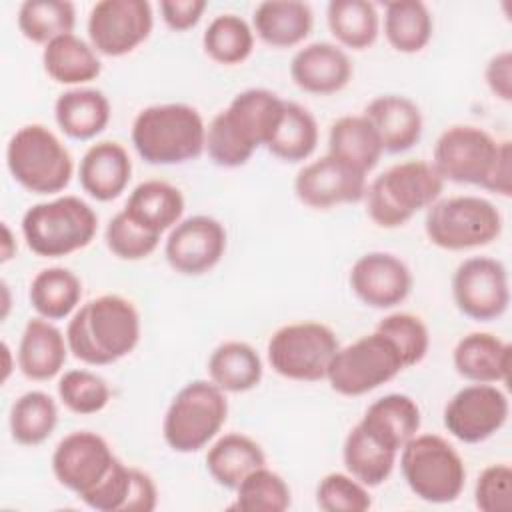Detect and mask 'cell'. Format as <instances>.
<instances>
[{
	"label": "cell",
	"instance_id": "14",
	"mask_svg": "<svg viewBox=\"0 0 512 512\" xmlns=\"http://www.w3.org/2000/svg\"><path fill=\"white\" fill-rule=\"evenodd\" d=\"M456 308L476 322L500 318L510 304L506 266L490 256H472L458 264L452 276Z\"/></svg>",
	"mask_w": 512,
	"mask_h": 512
},
{
	"label": "cell",
	"instance_id": "3",
	"mask_svg": "<svg viewBox=\"0 0 512 512\" xmlns=\"http://www.w3.org/2000/svg\"><path fill=\"white\" fill-rule=\"evenodd\" d=\"M130 138L146 164L176 166L196 160L206 150V124L190 104H152L136 114Z\"/></svg>",
	"mask_w": 512,
	"mask_h": 512
},
{
	"label": "cell",
	"instance_id": "52",
	"mask_svg": "<svg viewBox=\"0 0 512 512\" xmlns=\"http://www.w3.org/2000/svg\"><path fill=\"white\" fill-rule=\"evenodd\" d=\"M2 358H4V366H2V378H0V382L4 384L8 378H10V374H12V370L16 368V360L12 362V350H10V346H8V342H2Z\"/></svg>",
	"mask_w": 512,
	"mask_h": 512
},
{
	"label": "cell",
	"instance_id": "11",
	"mask_svg": "<svg viewBox=\"0 0 512 512\" xmlns=\"http://www.w3.org/2000/svg\"><path fill=\"white\" fill-rule=\"evenodd\" d=\"M402 370L406 368L392 340L374 330L338 348L326 380L336 394L356 398L394 380Z\"/></svg>",
	"mask_w": 512,
	"mask_h": 512
},
{
	"label": "cell",
	"instance_id": "2",
	"mask_svg": "<svg viewBox=\"0 0 512 512\" xmlns=\"http://www.w3.org/2000/svg\"><path fill=\"white\" fill-rule=\"evenodd\" d=\"M140 312L120 294H102L84 302L68 320L66 340L72 356L88 366H108L140 342Z\"/></svg>",
	"mask_w": 512,
	"mask_h": 512
},
{
	"label": "cell",
	"instance_id": "29",
	"mask_svg": "<svg viewBox=\"0 0 512 512\" xmlns=\"http://www.w3.org/2000/svg\"><path fill=\"white\" fill-rule=\"evenodd\" d=\"M260 466H266L262 446L242 432L216 436L206 452L208 474L218 486L228 490H236V486Z\"/></svg>",
	"mask_w": 512,
	"mask_h": 512
},
{
	"label": "cell",
	"instance_id": "33",
	"mask_svg": "<svg viewBox=\"0 0 512 512\" xmlns=\"http://www.w3.org/2000/svg\"><path fill=\"white\" fill-rule=\"evenodd\" d=\"M82 282L64 266L42 268L30 282L28 300L34 312L46 320H64L80 308Z\"/></svg>",
	"mask_w": 512,
	"mask_h": 512
},
{
	"label": "cell",
	"instance_id": "51",
	"mask_svg": "<svg viewBox=\"0 0 512 512\" xmlns=\"http://www.w3.org/2000/svg\"><path fill=\"white\" fill-rule=\"evenodd\" d=\"M16 240H14V234L10 230V226L6 222H2V246H0V262L6 264L8 260H12L16 256Z\"/></svg>",
	"mask_w": 512,
	"mask_h": 512
},
{
	"label": "cell",
	"instance_id": "7",
	"mask_svg": "<svg viewBox=\"0 0 512 512\" xmlns=\"http://www.w3.org/2000/svg\"><path fill=\"white\" fill-rule=\"evenodd\" d=\"M228 418V398L212 380H192L170 400L162 436L170 450L192 454L206 448L224 428Z\"/></svg>",
	"mask_w": 512,
	"mask_h": 512
},
{
	"label": "cell",
	"instance_id": "5",
	"mask_svg": "<svg viewBox=\"0 0 512 512\" xmlns=\"http://www.w3.org/2000/svg\"><path fill=\"white\" fill-rule=\"evenodd\" d=\"M22 238L40 258H64L86 248L98 230L94 208L74 194L32 204L20 222Z\"/></svg>",
	"mask_w": 512,
	"mask_h": 512
},
{
	"label": "cell",
	"instance_id": "16",
	"mask_svg": "<svg viewBox=\"0 0 512 512\" xmlns=\"http://www.w3.org/2000/svg\"><path fill=\"white\" fill-rule=\"evenodd\" d=\"M118 458L104 436L90 430L66 434L52 452V474L60 486L84 498L116 466Z\"/></svg>",
	"mask_w": 512,
	"mask_h": 512
},
{
	"label": "cell",
	"instance_id": "36",
	"mask_svg": "<svg viewBox=\"0 0 512 512\" xmlns=\"http://www.w3.org/2000/svg\"><path fill=\"white\" fill-rule=\"evenodd\" d=\"M384 36L400 54L422 52L434 34V18L420 0H394L384 6Z\"/></svg>",
	"mask_w": 512,
	"mask_h": 512
},
{
	"label": "cell",
	"instance_id": "46",
	"mask_svg": "<svg viewBox=\"0 0 512 512\" xmlns=\"http://www.w3.org/2000/svg\"><path fill=\"white\" fill-rule=\"evenodd\" d=\"M474 504L482 512H508L512 508V468L506 462L490 464L478 474Z\"/></svg>",
	"mask_w": 512,
	"mask_h": 512
},
{
	"label": "cell",
	"instance_id": "47",
	"mask_svg": "<svg viewBox=\"0 0 512 512\" xmlns=\"http://www.w3.org/2000/svg\"><path fill=\"white\" fill-rule=\"evenodd\" d=\"M130 484L132 466H126L122 460H118L112 472L80 500L96 512H124L130 494Z\"/></svg>",
	"mask_w": 512,
	"mask_h": 512
},
{
	"label": "cell",
	"instance_id": "35",
	"mask_svg": "<svg viewBox=\"0 0 512 512\" xmlns=\"http://www.w3.org/2000/svg\"><path fill=\"white\" fill-rule=\"evenodd\" d=\"M326 24L340 48L366 50L380 34V14L368 0H330Z\"/></svg>",
	"mask_w": 512,
	"mask_h": 512
},
{
	"label": "cell",
	"instance_id": "26",
	"mask_svg": "<svg viewBox=\"0 0 512 512\" xmlns=\"http://www.w3.org/2000/svg\"><path fill=\"white\" fill-rule=\"evenodd\" d=\"M184 208L180 188L164 180H144L132 188L122 210L142 230L162 236L182 220Z\"/></svg>",
	"mask_w": 512,
	"mask_h": 512
},
{
	"label": "cell",
	"instance_id": "39",
	"mask_svg": "<svg viewBox=\"0 0 512 512\" xmlns=\"http://www.w3.org/2000/svg\"><path fill=\"white\" fill-rule=\"evenodd\" d=\"M16 24L26 40L46 46L74 32L76 6L68 0H24L18 6Z\"/></svg>",
	"mask_w": 512,
	"mask_h": 512
},
{
	"label": "cell",
	"instance_id": "15",
	"mask_svg": "<svg viewBox=\"0 0 512 512\" xmlns=\"http://www.w3.org/2000/svg\"><path fill=\"white\" fill-rule=\"evenodd\" d=\"M508 414V396L496 384L472 382L446 402L442 424L452 438L464 444H480L504 428Z\"/></svg>",
	"mask_w": 512,
	"mask_h": 512
},
{
	"label": "cell",
	"instance_id": "24",
	"mask_svg": "<svg viewBox=\"0 0 512 512\" xmlns=\"http://www.w3.org/2000/svg\"><path fill=\"white\" fill-rule=\"evenodd\" d=\"M358 424L378 444L398 454L420 432L422 412L412 396L390 392L376 398Z\"/></svg>",
	"mask_w": 512,
	"mask_h": 512
},
{
	"label": "cell",
	"instance_id": "48",
	"mask_svg": "<svg viewBox=\"0 0 512 512\" xmlns=\"http://www.w3.org/2000/svg\"><path fill=\"white\" fill-rule=\"evenodd\" d=\"M206 8V0H162L160 16L170 30L186 32L202 20Z\"/></svg>",
	"mask_w": 512,
	"mask_h": 512
},
{
	"label": "cell",
	"instance_id": "19",
	"mask_svg": "<svg viewBox=\"0 0 512 512\" xmlns=\"http://www.w3.org/2000/svg\"><path fill=\"white\" fill-rule=\"evenodd\" d=\"M354 296L368 308L390 310L402 304L412 292V272L392 252H366L350 268L348 276Z\"/></svg>",
	"mask_w": 512,
	"mask_h": 512
},
{
	"label": "cell",
	"instance_id": "8",
	"mask_svg": "<svg viewBox=\"0 0 512 512\" xmlns=\"http://www.w3.org/2000/svg\"><path fill=\"white\" fill-rule=\"evenodd\" d=\"M398 456L402 478L420 500L448 504L462 494L466 484L464 460L440 434H416Z\"/></svg>",
	"mask_w": 512,
	"mask_h": 512
},
{
	"label": "cell",
	"instance_id": "12",
	"mask_svg": "<svg viewBox=\"0 0 512 512\" xmlns=\"http://www.w3.org/2000/svg\"><path fill=\"white\" fill-rule=\"evenodd\" d=\"M502 140L472 124L448 126L434 144L432 166L440 178L454 184H472L484 190Z\"/></svg>",
	"mask_w": 512,
	"mask_h": 512
},
{
	"label": "cell",
	"instance_id": "49",
	"mask_svg": "<svg viewBox=\"0 0 512 512\" xmlns=\"http://www.w3.org/2000/svg\"><path fill=\"white\" fill-rule=\"evenodd\" d=\"M484 80L494 98L502 102L512 100V52L502 50L494 54L484 68Z\"/></svg>",
	"mask_w": 512,
	"mask_h": 512
},
{
	"label": "cell",
	"instance_id": "17",
	"mask_svg": "<svg viewBox=\"0 0 512 512\" xmlns=\"http://www.w3.org/2000/svg\"><path fill=\"white\" fill-rule=\"evenodd\" d=\"M228 246L226 228L220 220L194 214L182 218L164 242L168 266L182 276H202L216 268Z\"/></svg>",
	"mask_w": 512,
	"mask_h": 512
},
{
	"label": "cell",
	"instance_id": "42",
	"mask_svg": "<svg viewBox=\"0 0 512 512\" xmlns=\"http://www.w3.org/2000/svg\"><path fill=\"white\" fill-rule=\"evenodd\" d=\"M112 398L108 382L86 368L66 370L58 380V400L78 416L102 412Z\"/></svg>",
	"mask_w": 512,
	"mask_h": 512
},
{
	"label": "cell",
	"instance_id": "23",
	"mask_svg": "<svg viewBox=\"0 0 512 512\" xmlns=\"http://www.w3.org/2000/svg\"><path fill=\"white\" fill-rule=\"evenodd\" d=\"M132 160L128 150L114 140L92 144L78 166L82 190L96 202L116 200L130 184Z\"/></svg>",
	"mask_w": 512,
	"mask_h": 512
},
{
	"label": "cell",
	"instance_id": "18",
	"mask_svg": "<svg viewBox=\"0 0 512 512\" xmlns=\"http://www.w3.org/2000/svg\"><path fill=\"white\" fill-rule=\"evenodd\" d=\"M366 186V174L330 154L304 164L294 178L296 198L312 210L360 202L364 200Z\"/></svg>",
	"mask_w": 512,
	"mask_h": 512
},
{
	"label": "cell",
	"instance_id": "40",
	"mask_svg": "<svg viewBox=\"0 0 512 512\" xmlns=\"http://www.w3.org/2000/svg\"><path fill=\"white\" fill-rule=\"evenodd\" d=\"M254 30L242 16L226 12L210 20L202 34L204 54L222 66H236L250 58L254 50Z\"/></svg>",
	"mask_w": 512,
	"mask_h": 512
},
{
	"label": "cell",
	"instance_id": "1",
	"mask_svg": "<svg viewBox=\"0 0 512 512\" xmlns=\"http://www.w3.org/2000/svg\"><path fill=\"white\" fill-rule=\"evenodd\" d=\"M284 110V100L266 88L238 92L206 126V152L220 168L244 166L266 148Z\"/></svg>",
	"mask_w": 512,
	"mask_h": 512
},
{
	"label": "cell",
	"instance_id": "41",
	"mask_svg": "<svg viewBox=\"0 0 512 512\" xmlns=\"http://www.w3.org/2000/svg\"><path fill=\"white\" fill-rule=\"evenodd\" d=\"M234 492L236 500L232 508L244 512H284L292 504L288 482L268 466L250 472Z\"/></svg>",
	"mask_w": 512,
	"mask_h": 512
},
{
	"label": "cell",
	"instance_id": "37",
	"mask_svg": "<svg viewBox=\"0 0 512 512\" xmlns=\"http://www.w3.org/2000/svg\"><path fill=\"white\" fill-rule=\"evenodd\" d=\"M8 426L16 444L40 446L58 426V404L44 390H28L12 402Z\"/></svg>",
	"mask_w": 512,
	"mask_h": 512
},
{
	"label": "cell",
	"instance_id": "22",
	"mask_svg": "<svg viewBox=\"0 0 512 512\" xmlns=\"http://www.w3.org/2000/svg\"><path fill=\"white\" fill-rule=\"evenodd\" d=\"M374 126L384 152L400 154L414 148L424 130V118L414 100L402 94H382L372 98L364 112Z\"/></svg>",
	"mask_w": 512,
	"mask_h": 512
},
{
	"label": "cell",
	"instance_id": "45",
	"mask_svg": "<svg viewBox=\"0 0 512 512\" xmlns=\"http://www.w3.org/2000/svg\"><path fill=\"white\" fill-rule=\"evenodd\" d=\"M104 240L108 250L120 258V260H128V262H136V260H144L148 258L160 244V236L150 234L146 230H142L140 226H136L124 210L116 212L104 230Z\"/></svg>",
	"mask_w": 512,
	"mask_h": 512
},
{
	"label": "cell",
	"instance_id": "20",
	"mask_svg": "<svg viewBox=\"0 0 512 512\" xmlns=\"http://www.w3.org/2000/svg\"><path fill=\"white\" fill-rule=\"evenodd\" d=\"M354 74L352 60L334 42H310L296 50L290 60L292 82L308 94L330 96L344 90Z\"/></svg>",
	"mask_w": 512,
	"mask_h": 512
},
{
	"label": "cell",
	"instance_id": "6",
	"mask_svg": "<svg viewBox=\"0 0 512 512\" xmlns=\"http://www.w3.org/2000/svg\"><path fill=\"white\" fill-rule=\"evenodd\" d=\"M6 168L24 190L38 196H54L70 184L74 160L48 126L24 124L6 144Z\"/></svg>",
	"mask_w": 512,
	"mask_h": 512
},
{
	"label": "cell",
	"instance_id": "27",
	"mask_svg": "<svg viewBox=\"0 0 512 512\" xmlns=\"http://www.w3.org/2000/svg\"><path fill=\"white\" fill-rule=\"evenodd\" d=\"M314 26V12L302 0H264L254 8L252 30L272 48L302 44Z\"/></svg>",
	"mask_w": 512,
	"mask_h": 512
},
{
	"label": "cell",
	"instance_id": "44",
	"mask_svg": "<svg viewBox=\"0 0 512 512\" xmlns=\"http://www.w3.org/2000/svg\"><path fill=\"white\" fill-rule=\"evenodd\" d=\"M316 506L324 512H366L372 508L368 486L348 472H330L316 486Z\"/></svg>",
	"mask_w": 512,
	"mask_h": 512
},
{
	"label": "cell",
	"instance_id": "4",
	"mask_svg": "<svg viewBox=\"0 0 512 512\" xmlns=\"http://www.w3.org/2000/svg\"><path fill=\"white\" fill-rule=\"evenodd\" d=\"M444 190V180L426 160L398 162L366 186V214L380 228H400L428 210Z\"/></svg>",
	"mask_w": 512,
	"mask_h": 512
},
{
	"label": "cell",
	"instance_id": "31",
	"mask_svg": "<svg viewBox=\"0 0 512 512\" xmlns=\"http://www.w3.org/2000/svg\"><path fill=\"white\" fill-rule=\"evenodd\" d=\"M208 380L226 394L254 390L264 376V364L256 348L242 340H226L208 356Z\"/></svg>",
	"mask_w": 512,
	"mask_h": 512
},
{
	"label": "cell",
	"instance_id": "10",
	"mask_svg": "<svg viewBox=\"0 0 512 512\" xmlns=\"http://www.w3.org/2000/svg\"><path fill=\"white\" fill-rule=\"evenodd\" d=\"M336 332L314 320L290 322L280 326L266 344L270 368L294 382L326 380L328 366L338 352Z\"/></svg>",
	"mask_w": 512,
	"mask_h": 512
},
{
	"label": "cell",
	"instance_id": "28",
	"mask_svg": "<svg viewBox=\"0 0 512 512\" xmlns=\"http://www.w3.org/2000/svg\"><path fill=\"white\" fill-rule=\"evenodd\" d=\"M112 116L110 100L96 88H68L54 102V120L72 140H92L106 130Z\"/></svg>",
	"mask_w": 512,
	"mask_h": 512
},
{
	"label": "cell",
	"instance_id": "43",
	"mask_svg": "<svg viewBox=\"0 0 512 512\" xmlns=\"http://www.w3.org/2000/svg\"><path fill=\"white\" fill-rule=\"evenodd\" d=\"M376 330L392 340L400 352L404 368L420 364L430 350L428 326L416 314L392 312L376 324Z\"/></svg>",
	"mask_w": 512,
	"mask_h": 512
},
{
	"label": "cell",
	"instance_id": "30",
	"mask_svg": "<svg viewBox=\"0 0 512 512\" xmlns=\"http://www.w3.org/2000/svg\"><path fill=\"white\" fill-rule=\"evenodd\" d=\"M42 68L56 84L78 88L100 76L102 62L92 44L72 32L42 48Z\"/></svg>",
	"mask_w": 512,
	"mask_h": 512
},
{
	"label": "cell",
	"instance_id": "38",
	"mask_svg": "<svg viewBox=\"0 0 512 512\" xmlns=\"http://www.w3.org/2000/svg\"><path fill=\"white\" fill-rule=\"evenodd\" d=\"M396 460L398 454L378 444L362 430L360 424H354L348 430L342 444V462L346 472L364 486H382L390 478Z\"/></svg>",
	"mask_w": 512,
	"mask_h": 512
},
{
	"label": "cell",
	"instance_id": "32",
	"mask_svg": "<svg viewBox=\"0 0 512 512\" xmlns=\"http://www.w3.org/2000/svg\"><path fill=\"white\" fill-rule=\"evenodd\" d=\"M328 154L368 176L378 166L384 148L364 114H348L330 124Z\"/></svg>",
	"mask_w": 512,
	"mask_h": 512
},
{
	"label": "cell",
	"instance_id": "34",
	"mask_svg": "<svg viewBox=\"0 0 512 512\" xmlns=\"http://www.w3.org/2000/svg\"><path fill=\"white\" fill-rule=\"evenodd\" d=\"M318 140L320 130L314 114L298 102L284 100L282 116L266 150L282 162L298 164L314 154Z\"/></svg>",
	"mask_w": 512,
	"mask_h": 512
},
{
	"label": "cell",
	"instance_id": "13",
	"mask_svg": "<svg viewBox=\"0 0 512 512\" xmlns=\"http://www.w3.org/2000/svg\"><path fill=\"white\" fill-rule=\"evenodd\" d=\"M154 28L148 0H100L88 12L86 32L92 48L110 58H120L144 44Z\"/></svg>",
	"mask_w": 512,
	"mask_h": 512
},
{
	"label": "cell",
	"instance_id": "21",
	"mask_svg": "<svg viewBox=\"0 0 512 512\" xmlns=\"http://www.w3.org/2000/svg\"><path fill=\"white\" fill-rule=\"evenodd\" d=\"M68 340L52 320L30 318L22 330L16 362L24 378L32 382H48L58 376L68 360Z\"/></svg>",
	"mask_w": 512,
	"mask_h": 512
},
{
	"label": "cell",
	"instance_id": "25",
	"mask_svg": "<svg viewBox=\"0 0 512 512\" xmlns=\"http://www.w3.org/2000/svg\"><path fill=\"white\" fill-rule=\"evenodd\" d=\"M454 370L468 382L498 384L508 382L512 348L490 332H470L452 350Z\"/></svg>",
	"mask_w": 512,
	"mask_h": 512
},
{
	"label": "cell",
	"instance_id": "50",
	"mask_svg": "<svg viewBox=\"0 0 512 512\" xmlns=\"http://www.w3.org/2000/svg\"><path fill=\"white\" fill-rule=\"evenodd\" d=\"M158 506V488L150 474L132 466V484L124 512H152Z\"/></svg>",
	"mask_w": 512,
	"mask_h": 512
},
{
	"label": "cell",
	"instance_id": "9",
	"mask_svg": "<svg viewBox=\"0 0 512 512\" xmlns=\"http://www.w3.org/2000/svg\"><path fill=\"white\" fill-rule=\"evenodd\" d=\"M502 226L496 204L472 194L438 198L424 218L428 240L448 252L488 246L502 234Z\"/></svg>",
	"mask_w": 512,
	"mask_h": 512
},
{
	"label": "cell",
	"instance_id": "53",
	"mask_svg": "<svg viewBox=\"0 0 512 512\" xmlns=\"http://www.w3.org/2000/svg\"><path fill=\"white\" fill-rule=\"evenodd\" d=\"M0 286H2V312H0V320H6V316L10 312V288H8L6 280H2Z\"/></svg>",
	"mask_w": 512,
	"mask_h": 512
}]
</instances>
